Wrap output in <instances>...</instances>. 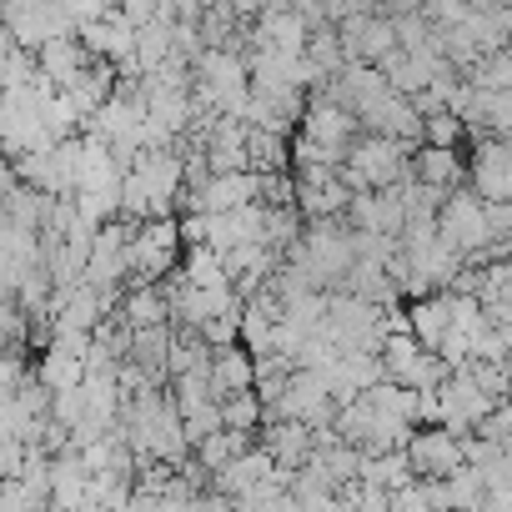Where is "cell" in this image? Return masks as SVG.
Listing matches in <instances>:
<instances>
[{
    "label": "cell",
    "instance_id": "obj_1",
    "mask_svg": "<svg viewBox=\"0 0 512 512\" xmlns=\"http://www.w3.org/2000/svg\"><path fill=\"white\" fill-rule=\"evenodd\" d=\"M342 181H347L352 191L407 186V181H417V176H412V146H402V141H392V136L362 131L357 146H352V156H347V166H342Z\"/></svg>",
    "mask_w": 512,
    "mask_h": 512
},
{
    "label": "cell",
    "instance_id": "obj_2",
    "mask_svg": "<svg viewBox=\"0 0 512 512\" xmlns=\"http://www.w3.org/2000/svg\"><path fill=\"white\" fill-rule=\"evenodd\" d=\"M437 226L442 236L467 256V262H492L497 256V236H492V206L472 191V186H457L447 191L442 211H437Z\"/></svg>",
    "mask_w": 512,
    "mask_h": 512
},
{
    "label": "cell",
    "instance_id": "obj_3",
    "mask_svg": "<svg viewBox=\"0 0 512 512\" xmlns=\"http://www.w3.org/2000/svg\"><path fill=\"white\" fill-rule=\"evenodd\" d=\"M387 307L352 297V292H332V312H327V337L337 342V352H382L387 342Z\"/></svg>",
    "mask_w": 512,
    "mask_h": 512
},
{
    "label": "cell",
    "instance_id": "obj_4",
    "mask_svg": "<svg viewBox=\"0 0 512 512\" xmlns=\"http://www.w3.org/2000/svg\"><path fill=\"white\" fill-rule=\"evenodd\" d=\"M497 407H502V402H497L492 392H482V387H477V377H472L467 367H462V372H452V377L442 382V427H447V432H457L462 442H467V437H477Z\"/></svg>",
    "mask_w": 512,
    "mask_h": 512
},
{
    "label": "cell",
    "instance_id": "obj_5",
    "mask_svg": "<svg viewBox=\"0 0 512 512\" xmlns=\"http://www.w3.org/2000/svg\"><path fill=\"white\" fill-rule=\"evenodd\" d=\"M327 96L337 101V106H347L357 121L367 116V111H377L387 96H397L392 91V81H387V71L382 66H367V61H347L342 66V76H332L327 81Z\"/></svg>",
    "mask_w": 512,
    "mask_h": 512
},
{
    "label": "cell",
    "instance_id": "obj_6",
    "mask_svg": "<svg viewBox=\"0 0 512 512\" xmlns=\"http://www.w3.org/2000/svg\"><path fill=\"white\" fill-rule=\"evenodd\" d=\"M467 186H472L482 201H492V206L512 201V141H507V136H477Z\"/></svg>",
    "mask_w": 512,
    "mask_h": 512
},
{
    "label": "cell",
    "instance_id": "obj_7",
    "mask_svg": "<svg viewBox=\"0 0 512 512\" xmlns=\"http://www.w3.org/2000/svg\"><path fill=\"white\" fill-rule=\"evenodd\" d=\"M407 457L417 467V482L422 477H452L457 467H467V442L447 427H417L412 442H407Z\"/></svg>",
    "mask_w": 512,
    "mask_h": 512
},
{
    "label": "cell",
    "instance_id": "obj_8",
    "mask_svg": "<svg viewBox=\"0 0 512 512\" xmlns=\"http://www.w3.org/2000/svg\"><path fill=\"white\" fill-rule=\"evenodd\" d=\"M337 36H342V51H347V61L382 66V61L397 51V26H392L387 16H377V11H362V16L342 21V26H337Z\"/></svg>",
    "mask_w": 512,
    "mask_h": 512
},
{
    "label": "cell",
    "instance_id": "obj_9",
    "mask_svg": "<svg viewBox=\"0 0 512 512\" xmlns=\"http://www.w3.org/2000/svg\"><path fill=\"white\" fill-rule=\"evenodd\" d=\"M262 447L287 467V472H302L317 452V427L312 422H297V417H277L262 427Z\"/></svg>",
    "mask_w": 512,
    "mask_h": 512
},
{
    "label": "cell",
    "instance_id": "obj_10",
    "mask_svg": "<svg viewBox=\"0 0 512 512\" xmlns=\"http://www.w3.org/2000/svg\"><path fill=\"white\" fill-rule=\"evenodd\" d=\"M36 61H41V76L51 81V86H76L81 81V71L96 61L91 51H86V41L81 36H56V41H46L41 51H36Z\"/></svg>",
    "mask_w": 512,
    "mask_h": 512
},
{
    "label": "cell",
    "instance_id": "obj_11",
    "mask_svg": "<svg viewBox=\"0 0 512 512\" xmlns=\"http://www.w3.org/2000/svg\"><path fill=\"white\" fill-rule=\"evenodd\" d=\"M121 322L131 332H151V327H166L171 322V297H166V282H131L126 297H121Z\"/></svg>",
    "mask_w": 512,
    "mask_h": 512
},
{
    "label": "cell",
    "instance_id": "obj_12",
    "mask_svg": "<svg viewBox=\"0 0 512 512\" xmlns=\"http://www.w3.org/2000/svg\"><path fill=\"white\" fill-rule=\"evenodd\" d=\"M412 176L422 181V186H432V191H457L462 186V156L452 151V146H417L412 151Z\"/></svg>",
    "mask_w": 512,
    "mask_h": 512
},
{
    "label": "cell",
    "instance_id": "obj_13",
    "mask_svg": "<svg viewBox=\"0 0 512 512\" xmlns=\"http://www.w3.org/2000/svg\"><path fill=\"white\" fill-rule=\"evenodd\" d=\"M412 337L427 347V352H437L442 347V337L452 332V292H432V297H412Z\"/></svg>",
    "mask_w": 512,
    "mask_h": 512
},
{
    "label": "cell",
    "instance_id": "obj_14",
    "mask_svg": "<svg viewBox=\"0 0 512 512\" xmlns=\"http://www.w3.org/2000/svg\"><path fill=\"white\" fill-rule=\"evenodd\" d=\"M211 387H216V397L226 402V397H236V392H251L256 387V357L236 342V347H221L216 357H211Z\"/></svg>",
    "mask_w": 512,
    "mask_h": 512
},
{
    "label": "cell",
    "instance_id": "obj_15",
    "mask_svg": "<svg viewBox=\"0 0 512 512\" xmlns=\"http://www.w3.org/2000/svg\"><path fill=\"white\" fill-rule=\"evenodd\" d=\"M362 482L387 487V492H402V487L417 482V467H412L407 447H402V452H367V462H362Z\"/></svg>",
    "mask_w": 512,
    "mask_h": 512
},
{
    "label": "cell",
    "instance_id": "obj_16",
    "mask_svg": "<svg viewBox=\"0 0 512 512\" xmlns=\"http://www.w3.org/2000/svg\"><path fill=\"white\" fill-rule=\"evenodd\" d=\"M181 277H186L191 287H236L231 272H226V256H221L216 246H186Z\"/></svg>",
    "mask_w": 512,
    "mask_h": 512
},
{
    "label": "cell",
    "instance_id": "obj_17",
    "mask_svg": "<svg viewBox=\"0 0 512 512\" xmlns=\"http://www.w3.org/2000/svg\"><path fill=\"white\" fill-rule=\"evenodd\" d=\"M246 151H251V171H292V141H287V131H256L251 126Z\"/></svg>",
    "mask_w": 512,
    "mask_h": 512
},
{
    "label": "cell",
    "instance_id": "obj_18",
    "mask_svg": "<svg viewBox=\"0 0 512 512\" xmlns=\"http://www.w3.org/2000/svg\"><path fill=\"white\" fill-rule=\"evenodd\" d=\"M422 352H427V347H422L412 332H387V342H382V352H377L382 367H387V382H402V377L422 362Z\"/></svg>",
    "mask_w": 512,
    "mask_h": 512
},
{
    "label": "cell",
    "instance_id": "obj_19",
    "mask_svg": "<svg viewBox=\"0 0 512 512\" xmlns=\"http://www.w3.org/2000/svg\"><path fill=\"white\" fill-rule=\"evenodd\" d=\"M221 417H226V427L231 432H262L267 427V402H262V392H236V397H226L221 402Z\"/></svg>",
    "mask_w": 512,
    "mask_h": 512
},
{
    "label": "cell",
    "instance_id": "obj_20",
    "mask_svg": "<svg viewBox=\"0 0 512 512\" xmlns=\"http://www.w3.org/2000/svg\"><path fill=\"white\" fill-rule=\"evenodd\" d=\"M307 56H312V66L332 81V76H342V66H347V51H342V36H337V26H322V31H312V41H307Z\"/></svg>",
    "mask_w": 512,
    "mask_h": 512
},
{
    "label": "cell",
    "instance_id": "obj_21",
    "mask_svg": "<svg viewBox=\"0 0 512 512\" xmlns=\"http://www.w3.org/2000/svg\"><path fill=\"white\" fill-rule=\"evenodd\" d=\"M472 86H482V91H512V46H502V51H492V56H482L477 66H472V76H467Z\"/></svg>",
    "mask_w": 512,
    "mask_h": 512
},
{
    "label": "cell",
    "instance_id": "obj_22",
    "mask_svg": "<svg viewBox=\"0 0 512 512\" xmlns=\"http://www.w3.org/2000/svg\"><path fill=\"white\" fill-rule=\"evenodd\" d=\"M422 6V16L437 26V31H457V26H467V16H472V0H417Z\"/></svg>",
    "mask_w": 512,
    "mask_h": 512
},
{
    "label": "cell",
    "instance_id": "obj_23",
    "mask_svg": "<svg viewBox=\"0 0 512 512\" xmlns=\"http://www.w3.org/2000/svg\"><path fill=\"white\" fill-rule=\"evenodd\" d=\"M241 317H246V307H236V312H226V317H216V322H206L201 327V337L221 352V347H236V337H241Z\"/></svg>",
    "mask_w": 512,
    "mask_h": 512
},
{
    "label": "cell",
    "instance_id": "obj_24",
    "mask_svg": "<svg viewBox=\"0 0 512 512\" xmlns=\"http://www.w3.org/2000/svg\"><path fill=\"white\" fill-rule=\"evenodd\" d=\"M462 131H467V121H462V116H452V111H442V116H432V121H427V146H452V151H457Z\"/></svg>",
    "mask_w": 512,
    "mask_h": 512
},
{
    "label": "cell",
    "instance_id": "obj_25",
    "mask_svg": "<svg viewBox=\"0 0 512 512\" xmlns=\"http://www.w3.org/2000/svg\"><path fill=\"white\" fill-rule=\"evenodd\" d=\"M392 512H437V507H432V497L422 492V482H412V487L392 492Z\"/></svg>",
    "mask_w": 512,
    "mask_h": 512
}]
</instances>
